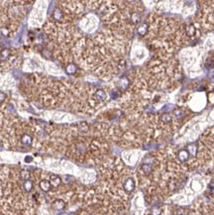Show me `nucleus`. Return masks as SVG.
Segmentation results:
<instances>
[{"label": "nucleus", "mask_w": 214, "mask_h": 215, "mask_svg": "<svg viewBox=\"0 0 214 215\" xmlns=\"http://www.w3.org/2000/svg\"><path fill=\"white\" fill-rule=\"evenodd\" d=\"M209 191L212 194H214V181H212L211 184H209Z\"/></svg>", "instance_id": "obj_13"}, {"label": "nucleus", "mask_w": 214, "mask_h": 215, "mask_svg": "<svg viewBox=\"0 0 214 215\" xmlns=\"http://www.w3.org/2000/svg\"><path fill=\"white\" fill-rule=\"evenodd\" d=\"M187 152L188 154H190V156H193L195 157L196 156V154H197V146H196V144H190V145H188L187 147Z\"/></svg>", "instance_id": "obj_8"}, {"label": "nucleus", "mask_w": 214, "mask_h": 215, "mask_svg": "<svg viewBox=\"0 0 214 215\" xmlns=\"http://www.w3.org/2000/svg\"><path fill=\"white\" fill-rule=\"evenodd\" d=\"M39 186H40V188L43 191H46V192H48L52 187L51 182H50V181H48V180H42L40 182H39Z\"/></svg>", "instance_id": "obj_4"}, {"label": "nucleus", "mask_w": 214, "mask_h": 215, "mask_svg": "<svg viewBox=\"0 0 214 215\" xmlns=\"http://www.w3.org/2000/svg\"><path fill=\"white\" fill-rule=\"evenodd\" d=\"M177 215H187V213L185 212L184 210H180V211H178Z\"/></svg>", "instance_id": "obj_14"}, {"label": "nucleus", "mask_w": 214, "mask_h": 215, "mask_svg": "<svg viewBox=\"0 0 214 215\" xmlns=\"http://www.w3.org/2000/svg\"><path fill=\"white\" fill-rule=\"evenodd\" d=\"M152 215H160V209L159 207H154L152 209Z\"/></svg>", "instance_id": "obj_12"}, {"label": "nucleus", "mask_w": 214, "mask_h": 215, "mask_svg": "<svg viewBox=\"0 0 214 215\" xmlns=\"http://www.w3.org/2000/svg\"><path fill=\"white\" fill-rule=\"evenodd\" d=\"M53 207L56 210H63L66 207V202L63 199H57L53 202Z\"/></svg>", "instance_id": "obj_5"}, {"label": "nucleus", "mask_w": 214, "mask_h": 215, "mask_svg": "<svg viewBox=\"0 0 214 215\" xmlns=\"http://www.w3.org/2000/svg\"><path fill=\"white\" fill-rule=\"evenodd\" d=\"M148 32V26H147V24H142L140 27H139V29H138V33L140 36H145L146 33Z\"/></svg>", "instance_id": "obj_10"}, {"label": "nucleus", "mask_w": 214, "mask_h": 215, "mask_svg": "<svg viewBox=\"0 0 214 215\" xmlns=\"http://www.w3.org/2000/svg\"><path fill=\"white\" fill-rule=\"evenodd\" d=\"M23 188L25 189L26 191L28 192H30L33 191V188H34V184H33V181H30V180H26V181H23Z\"/></svg>", "instance_id": "obj_6"}, {"label": "nucleus", "mask_w": 214, "mask_h": 215, "mask_svg": "<svg viewBox=\"0 0 214 215\" xmlns=\"http://www.w3.org/2000/svg\"><path fill=\"white\" fill-rule=\"evenodd\" d=\"M50 182H51V185L54 186V187H59L62 184V180H60V178L58 177V175L56 174H51V177H50Z\"/></svg>", "instance_id": "obj_3"}, {"label": "nucleus", "mask_w": 214, "mask_h": 215, "mask_svg": "<svg viewBox=\"0 0 214 215\" xmlns=\"http://www.w3.org/2000/svg\"><path fill=\"white\" fill-rule=\"evenodd\" d=\"M70 215H74V214H73V213H71V214H70Z\"/></svg>", "instance_id": "obj_15"}, {"label": "nucleus", "mask_w": 214, "mask_h": 215, "mask_svg": "<svg viewBox=\"0 0 214 215\" xmlns=\"http://www.w3.org/2000/svg\"><path fill=\"white\" fill-rule=\"evenodd\" d=\"M66 70L69 74H73V73H76V67L74 66L73 64H70L69 66L66 67Z\"/></svg>", "instance_id": "obj_11"}, {"label": "nucleus", "mask_w": 214, "mask_h": 215, "mask_svg": "<svg viewBox=\"0 0 214 215\" xmlns=\"http://www.w3.org/2000/svg\"><path fill=\"white\" fill-rule=\"evenodd\" d=\"M141 171H143V174H145L146 175L150 174L152 171V165L148 163H144L141 166Z\"/></svg>", "instance_id": "obj_7"}, {"label": "nucleus", "mask_w": 214, "mask_h": 215, "mask_svg": "<svg viewBox=\"0 0 214 215\" xmlns=\"http://www.w3.org/2000/svg\"><path fill=\"white\" fill-rule=\"evenodd\" d=\"M185 32H186L187 36H190V37H192V36H194L195 33H196V29L193 25H188L186 27V29H185Z\"/></svg>", "instance_id": "obj_9"}, {"label": "nucleus", "mask_w": 214, "mask_h": 215, "mask_svg": "<svg viewBox=\"0 0 214 215\" xmlns=\"http://www.w3.org/2000/svg\"><path fill=\"white\" fill-rule=\"evenodd\" d=\"M177 159L180 161L181 163H184L190 159V154H188L187 150H180L177 152Z\"/></svg>", "instance_id": "obj_2"}, {"label": "nucleus", "mask_w": 214, "mask_h": 215, "mask_svg": "<svg viewBox=\"0 0 214 215\" xmlns=\"http://www.w3.org/2000/svg\"><path fill=\"white\" fill-rule=\"evenodd\" d=\"M123 187L127 192L133 191L135 188V181H133V178H127V180L124 181Z\"/></svg>", "instance_id": "obj_1"}]
</instances>
